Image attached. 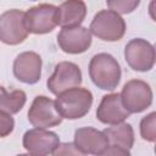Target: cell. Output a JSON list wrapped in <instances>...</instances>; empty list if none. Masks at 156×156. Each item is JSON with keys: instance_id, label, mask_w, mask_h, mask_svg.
I'll return each mask as SVG.
<instances>
[{"instance_id": "4", "label": "cell", "mask_w": 156, "mask_h": 156, "mask_svg": "<svg viewBox=\"0 0 156 156\" xmlns=\"http://www.w3.org/2000/svg\"><path fill=\"white\" fill-rule=\"evenodd\" d=\"M121 99L129 113H139L150 107L152 102V90L150 85L140 79L128 80L121 91Z\"/></svg>"}, {"instance_id": "15", "label": "cell", "mask_w": 156, "mask_h": 156, "mask_svg": "<svg viewBox=\"0 0 156 156\" xmlns=\"http://www.w3.org/2000/svg\"><path fill=\"white\" fill-rule=\"evenodd\" d=\"M87 16V5L83 0H66L57 7V26H80Z\"/></svg>"}, {"instance_id": "12", "label": "cell", "mask_w": 156, "mask_h": 156, "mask_svg": "<svg viewBox=\"0 0 156 156\" xmlns=\"http://www.w3.org/2000/svg\"><path fill=\"white\" fill-rule=\"evenodd\" d=\"M41 57L34 51H24L13 61L15 77L26 84H35L41 77Z\"/></svg>"}, {"instance_id": "2", "label": "cell", "mask_w": 156, "mask_h": 156, "mask_svg": "<svg viewBox=\"0 0 156 156\" xmlns=\"http://www.w3.org/2000/svg\"><path fill=\"white\" fill-rule=\"evenodd\" d=\"M55 104L62 118L78 119L90 111L93 105V94L89 89L74 87L58 94Z\"/></svg>"}, {"instance_id": "11", "label": "cell", "mask_w": 156, "mask_h": 156, "mask_svg": "<svg viewBox=\"0 0 156 156\" xmlns=\"http://www.w3.org/2000/svg\"><path fill=\"white\" fill-rule=\"evenodd\" d=\"M57 44L66 54H82L87 51L91 44V33L83 26L62 27L57 34Z\"/></svg>"}, {"instance_id": "13", "label": "cell", "mask_w": 156, "mask_h": 156, "mask_svg": "<svg viewBox=\"0 0 156 156\" xmlns=\"http://www.w3.org/2000/svg\"><path fill=\"white\" fill-rule=\"evenodd\" d=\"M73 144L82 155H102L108 146V140L104 132L93 127H83L74 132Z\"/></svg>"}, {"instance_id": "3", "label": "cell", "mask_w": 156, "mask_h": 156, "mask_svg": "<svg viewBox=\"0 0 156 156\" xmlns=\"http://www.w3.org/2000/svg\"><path fill=\"white\" fill-rule=\"evenodd\" d=\"M89 30L104 41H117L126 33V22L116 11L101 10L94 16Z\"/></svg>"}, {"instance_id": "17", "label": "cell", "mask_w": 156, "mask_h": 156, "mask_svg": "<svg viewBox=\"0 0 156 156\" xmlns=\"http://www.w3.org/2000/svg\"><path fill=\"white\" fill-rule=\"evenodd\" d=\"M27 101L26 93L23 90L7 91L4 87H0V110L15 115L18 113Z\"/></svg>"}, {"instance_id": "18", "label": "cell", "mask_w": 156, "mask_h": 156, "mask_svg": "<svg viewBox=\"0 0 156 156\" xmlns=\"http://www.w3.org/2000/svg\"><path fill=\"white\" fill-rule=\"evenodd\" d=\"M156 113L151 112L140 122V135L144 140L154 143L156 140Z\"/></svg>"}, {"instance_id": "20", "label": "cell", "mask_w": 156, "mask_h": 156, "mask_svg": "<svg viewBox=\"0 0 156 156\" xmlns=\"http://www.w3.org/2000/svg\"><path fill=\"white\" fill-rule=\"evenodd\" d=\"M15 121L10 113L0 110V138H5L10 135L13 130Z\"/></svg>"}, {"instance_id": "5", "label": "cell", "mask_w": 156, "mask_h": 156, "mask_svg": "<svg viewBox=\"0 0 156 156\" xmlns=\"http://www.w3.org/2000/svg\"><path fill=\"white\" fill-rule=\"evenodd\" d=\"M24 26L28 33L46 34L57 26V7L51 4H39L24 12Z\"/></svg>"}, {"instance_id": "8", "label": "cell", "mask_w": 156, "mask_h": 156, "mask_svg": "<svg viewBox=\"0 0 156 156\" xmlns=\"http://www.w3.org/2000/svg\"><path fill=\"white\" fill-rule=\"evenodd\" d=\"M28 34L23 11L12 9L0 15V41L7 45H18L27 39Z\"/></svg>"}, {"instance_id": "21", "label": "cell", "mask_w": 156, "mask_h": 156, "mask_svg": "<svg viewBox=\"0 0 156 156\" xmlns=\"http://www.w3.org/2000/svg\"><path fill=\"white\" fill-rule=\"evenodd\" d=\"M33 1H34V0H33Z\"/></svg>"}, {"instance_id": "1", "label": "cell", "mask_w": 156, "mask_h": 156, "mask_svg": "<svg viewBox=\"0 0 156 156\" xmlns=\"http://www.w3.org/2000/svg\"><path fill=\"white\" fill-rule=\"evenodd\" d=\"M89 76L91 82L102 90H115L121 80V67L117 60L106 52L93 56L89 62Z\"/></svg>"}, {"instance_id": "7", "label": "cell", "mask_w": 156, "mask_h": 156, "mask_svg": "<svg viewBox=\"0 0 156 156\" xmlns=\"http://www.w3.org/2000/svg\"><path fill=\"white\" fill-rule=\"evenodd\" d=\"M124 58L133 71L147 72L155 65V48L145 39H132L124 48Z\"/></svg>"}, {"instance_id": "19", "label": "cell", "mask_w": 156, "mask_h": 156, "mask_svg": "<svg viewBox=\"0 0 156 156\" xmlns=\"http://www.w3.org/2000/svg\"><path fill=\"white\" fill-rule=\"evenodd\" d=\"M110 10L116 11L117 13H130L140 4V0H106Z\"/></svg>"}, {"instance_id": "16", "label": "cell", "mask_w": 156, "mask_h": 156, "mask_svg": "<svg viewBox=\"0 0 156 156\" xmlns=\"http://www.w3.org/2000/svg\"><path fill=\"white\" fill-rule=\"evenodd\" d=\"M105 135L107 136L108 145L118 146L126 150H130L134 144V130L129 123H117L112 124L104 130Z\"/></svg>"}, {"instance_id": "10", "label": "cell", "mask_w": 156, "mask_h": 156, "mask_svg": "<svg viewBox=\"0 0 156 156\" xmlns=\"http://www.w3.org/2000/svg\"><path fill=\"white\" fill-rule=\"evenodd\" d=\"M22 144L26 151L32 155H54L56 147L60 144V138L56 133L49 132L44 128H33L24 133Z\"/></svg>"}, {"instance_id": "6", "label": "cell", "mask_w": 156, "mask_h": 156, "mask_svg": "<svg viewBox=\"0 0 156 156\" xmlns=\"http://www.w3.org/2000/svg\"><path fill=\"white\" fill-rule=\"evenodd\" d=\"M62 119V116L56 108L55 100L44 95L37 96L28 110V121L35 128L46 129L56 127Z\"/></svg>"}, {"instance_id": "14", "label": "cell", "mask_w": 156, "mask_h": 156, "mask_svg": "<svg viewBox=\"0 0 156 156\" xmlns=\"http://www.w3.org/2000/svg\"><path fill=\"white\" fill-rule=\"evenodd\" d=\"M130 113L126 110L118 93H112L102 96L96 110V118L101 123L111 126L124 122V119H127Z\"/></svg>"}, {"instance_id": "9", "label": "cell", "mask_w": 156, "mask_h": 156, "mask_svg": "<svg viewBox=\"0 0 156 156\" xmlns=\"http://www.w3.org/2000/svg\"><path fill=\"white\" fill-rule=\"evenodd\" d=\"M80 83L82 71L78 65L69 61H62L55 66V71L48 79L46 85L52 94L58 95L71 88L79 87Z\"/></svg>"}]
</instances>
